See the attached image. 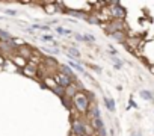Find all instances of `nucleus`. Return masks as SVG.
Instances as JSON below:
<instances>
[{"mask_svg":"<svg viewBox=\"0 0 154 136\" xmlns=\"http://www.w3.org/2000/svg\"><path fill=\"white\" fill-rule=\"evenodd\" d=\"M130 106H131V107H134V109H137V104H136L133 100H128V107H130Z\"/></svg>","mask_w":154,"mask_h":136,"instance_id":"31","label":"nucleus"},{"mask_svg":"<svg viewBox=\"0 0 154 136\" xmlns=\"http://www.w3.org/2000/svg\"><path fill=\"white\" fill-rule=\"evenodd\" d=\"M56 32H57L59 35H72V32H71L69 29H65V27H62V26H56Z\"/></svg>","mask_w":154,"mask_h":136,"instance_id":"18","label":"nucleus"},{"mask_svg":"<svg viewBox=\"0 0 154 136\" xmlns=\"http://www.w3.org/2000/svg\"><path fill=\"white\" fill-rule=\"evenodd\" d=\"M71 101H72V106L79 110V112H82V113H88V110H89V107H91V101H89V98L86 97V94H85L83 89L77 92V94L71 98Z\"/></svg>","mask_w":154,"mask_h":136,"instance_id":"1","label":"nucleus"},{"mask_svg":"<svg viewBox=\"0 0 154 136\" xmlns=\"http://www.w3.org/2000/svg\"><path fill=\"white\" fill-rule=\"evenodd\" d=\"M110 15H112V20H122L127 17V9L124 6H121V3L118 2H112L110 3Z\"/></svg>","mask_w":154,"mask_h":136,"instance_id":"2","label":"nucleus"},{"mask_svg":"<svg viewBox=\"0 0 154 136\" xmlns=\"http://www.w3.org/2000/svg\"><path fill=\"white\" fill-rule=\"evenodd\" d=\"M89 66L92 68V70H94V71H97V73H101V68H100L98 65H94V63H91Z\"/></svg>","mask_w":154,"mask_h":136,"instance_id":"29","label":"nucleus"},{"mask_svg":"<svg viewBox=\"0 0 154 136\" xmlns=\"http://www.w3.org/2000/svg\"><path fill=\"white\" fill-rule=\"evenodd\" d=\"M86 21H88L89 24H100V20H98L95 15H94V17H92V15H91V17L88 15V17H86Z\"/></svg>","mask_w":154,"mask_h":136,"instance_id":"21","label":"nucleus"},{"mask_svg":"<svg viewBox=\"0 0 154 136\" xmlns=\"http://www.w3.org/2000/svg\"><path fill=\"white\" fill-rule=\"evenodd\" d=\"M53 92H54L60 100H62V98H65V88H62V86H57V85H56V86L53 88Z\"/></svg>","mask_w":154,"mask_h":136,"instance_id":"14","label":"nucleus"},{"mask_svg":"<svg viewBox=\"0 0 154 136\" xmlns=\"http://www.w3.org/2000/svg\"><path fill=\"white\" fill-rule=\"evenodd\" d=\"M110 36H112V39H113V41H116V42H119V44H125V41H127V33H125L124 30L113 32Z\"/></svg>","mask_w":154,"mask_h":136,"instance_id":"9","label":"nucleus"},{"mask_svg":"<svg viewBox=\"0 0 154 136\" xmlns=\"http://www.w3.org/2000/svg\"><path fill=\"white\" fill-rule=\"evenodd\" d=\"M54 82H56L57 86H62V88H65V89L72 85V79L68 77V76H65V74H62V73L54 74Z\"/></svg>","mask_w":154,"mask_h":136,"instance_id":"4","label":"nucleus"},{"mask_svg":"<svg viewBox=\"0 0 154 136\" xmlns=\"http://www.w3.org/2000/svg\"><path fill=\"white\" fill-rule=\"evenodd\" d=\"M5 14H6V15H12V17H15V15H17V11H14V9H6Z\"/></svg>","mask_w":154,"mask_h":136,"instance_id":"27","label":"nucleus"},{"mask_svg":"<svg viewBox=\"0 0 154 136\" xmlns=\"http://www.w3.org/2000/svg\"><path fill=\"white\" fill-rule=\"evenodd\" d=\"M75 39H77V41H80V42L88 41V39H86V35H82V33H75Z\"/></svg>","mask_w":154,"mask_h":136,"instance_id":"25","label":"nucleus"},{"mask_svg":"<svg viewBox=\"0 0 154 136\" xmlns=\"http://www.w3.org/2000/svg\"><path fill=\"white\" fill-rule=\"evenodd\" d=\"M24 74H27V76H30V77H33L35 74H36V66H30V65H27V66H24Z\"/></svg>","mask_w":154,"mask_h":136,"instance_id":"17","label":"nucleus"},{"mask_svg":"<svg viewBox=\"0 0 154 136\" xmlns=\"http://www.w3.org/2000/svg\"><path fill=\"white\" fill-rule=\"evenodd\" d=\"M68 65H69L71 68H74V70H77L79 73H85V71H83V66H80V65L77 63V62H72V60H69V62H68Z\"/></svg>","mask_w":154,"mask_h":136,"instance_id":"19","label":"nucleus"},{"mask_svg":"<svg viewBox=\"0 0 154 136\" xmlns=\"http://www.w3.org/2000/svg\"><path fill=\"white\" fill-rule=\"evenodd\" d=\"M140 97H142L143 100H146V101H152V100H154V98H152V92L148 91V89H142V91H140Z\"/></svg>","mask_w":154,"mask_h":136,"instance_id":"15","label":"nucleus"},{"mask_svg":"<svg viewBox=\"0 0 154 136\" xmlns=\"http://www.w3.org/2000/svg\"><path fill=\"white\" fill-rule=\"evenodd\" d=\"M110 35L113 33V32H118V30H124V21L122 20H112L109 24H106V27H104Z\"/></svg>","mask_w":154,"mask_h":136,"instance_id":"5","label":"nucleus"},{"mask_svg":"<svg viewBox=\"0 0 154 136\" xmlns=\"http://www.w3.org/2000/svg\"><path fill=\"white\" fill-rule=\"evenodd\" d=\"M71 131L77 136L80 134H86V122L80 118H74L71 122Z\"/></svg>","mask_w":154,"mask_h":136,"instance_id":"3","label":"nucleus"},{"mask_svg":"<svg viewBox=\"0 0 154 136\" xmlns=\"http://www.w3.org/2000/svg\"><path fill=\"white\" fill-rule=\"evenodd\" d=\"M133 136H140V134H139L137 131H134V133H133Z\"/></svg>","mask_w":154,"mask_h":136,"instance_id":"32","label":"nucleus"},{"mask_svg":"<svg viewBox=\"0 0 154 136\" xmlns=\"http://www.w3.org/2000/svg\"><path fill=\"white\" fill-rule=\"evenodd\" d=\"M95 136H107V130H106V127L97 130V134H95Z\"/></svg>","mask_w":154,"mask_h":136,"instance_id":"26","label":"nucleus"},{"mask_svg":"<svg viewBox=\"0 0 154 136\" xmlns=\"http://www.w3.org/2000/svg\"><path fill=\"white\" fill-rule=\"evenodd\" d=\"M0 50L3 53H15V51H18V47L14 42V39L12 41H2L0 42Z\"/></svg>","mask_w":154,"mask_h":136,"instance_id":"6","label":"nucleus"},{"mask_svg":"<svg viewBox=\"0 0 154 136\" xmlns=\"http://www.w3.org/2000/svg\"><path fill=\"white\" fill-rule=\"evenodd\" d=\"M62 12H65V14H68V15H72V17H75V18H85L86 20V12H83V11H79V9H68L66 6H65V9L62 11Z\"/></svg>","mask_w":154,"mask_h":136,"instance_id":"8","label":"nucleus"},{"mask_svg":"<svg viewBox=\"0 0 154 136\" xmlns=\"http://www.w3.org/2000/svg\"><path fill=\"white\" fill-rule=\"evenodd\" d=\"M112 60H113V63H115V68H118V70L122 66V60H121V59H118V56L112 57Z\"/></svg>","mask_w":154,"mask_h":136,"instance_id":"23","label":"nucleus"},{"mask_svg":"<svg viewBox=\"0 0 154 136\" xmlns=\"http://www.w3.org/2000/svg\"><path fill=\"white\" fill-rule=\"evenodd\" d=\"M44 51L51 53V54H59V48H57V47H45Z\"/></svg>","mask_w":154,"mask_h":136,"instance_id":"22","label":"nucleus"},{"mask_svg":"<svg viewBox=\"0 0 154 136\" xmlns=\"http://www.w3.org/2000/svg\"><path fill=\"white\" fill-rule=\"evenodd\" d=\"M59 73H62V74H65V76L71 77V79H72V82H75L74 71H72V68H71L68 63H60V65H59Z\"/></svg>","mask_w":154,"mask_h":136,"instance_id":"7","label":"nucleus"},{"mask_svg":"<svg viewBox=\"0 0 154 136\" xmlns=\"http://www.w3.org/2000/svg\"><path fill=\"white\" fill-rule=\"evenodd\" d=\"M88 113H89L91 119H95V118H101V115H100V107H98L97 104H91V107H89Z\"/></svg>","mask_w":154,"mask_h":136,"instance_id":"12","label":"nucleus"},{"mask_svg":"<svg viewBox=\"0 0 154 136\" xmlns=\"http://www.w3.org/2000/svg\"><path fill=\"white\" fill-rule=\"evenodd\" d=\"M65 53L68 54V57H69V59H74V60H79V57L82 56V54H80V51L77 50L75 47H66V48H65Z\"/></svg>","mask_w":154,"mask_h":136,"instance_id":"10","label":"nucleus"},{"mask_svg":"<svg viewBox=\"0 0 154 136\" xmlns=\"http://www.w3.org/2000/svg\"><path fill=\"white\" fill-rule=\"evenodd\" d=\"M44 63L48 65V66H54V68H59V65H60V63H57V60L53 59V57H44Z\"/></svg>","mask_w":154,"mask_h":136,"instance_id":"16","label":"nucleus"},{"mask_svg":"<svg viewBox=\"0 0 154 136\" xmlns=\"http://www.w3.org/2000/svg\"><path fill=\"white\" fill-rule=\"evenodd\" d=\"M41 39H42L44 42H45V41H53V36H51V35H42Z\"/></svg>","mask_w":154,"mask_h":136,"instance_id":"28","label":"nucleus"},{"mask_svg":"<svg viewBox=\"0 0 154 136\" xmlns=\"http://www.w3.org/2000/svg\"><path fill=\"white\" fill-rule=\"evenodd\" d=\"M91 124H92V128H94V131H97V130H100V128H103V127H104V122H103V119H101V118L91 119Z\"/></svg>","mask_w":154,"mask_h":136,"instance_id":"13","label":"nucleus"},{"mask_svg":"<svg viewBox=\"0 0 154 136\" xmlns=\"http://www.w3.org/2000/svg\"><path fill=\"white\" fill-rule=\"evenodd\" d=\"M32 29H38V30H45V32H48V30H50V26H48V24H33Z\"/></svg>","mask_w":154,"mask_h":136,"instance_id":"20","label":"nucleus"},{"mask_svg":"<svg viewBox=\"0 0 154 136\" xmlns=\"http://www.w3.org/2000/svg\"><path fill=\"white\" fill-rule=\"evenodd\" d=\"M86 39H88V42H95V36H94V35L86 33Z\"/></svg>","mask_w":154,"mask_h":136,"instance_id":"30","label":"nucleus"},{"mask_svg":"<svg viewBox=\"0 0 154 136\" xmlns=\"http://www.w3.org/2000/svg\"><path fill=\"white\" fill-rule=\"evenodd\" d=\"M80 136H88V134H80Z\"/></svg>","mask_w":154,"mask_h":136,"instance_id":"33","label":"nucleus"},{"mask_svg":"<svg viewBox=\"0 0 154 136\" xmlns=\"http://www.w3.org/2000/svg\"><path fill=\"white\" fill-rule=\"evenodd\" d=\"M62 103H63V106H65L66 109H71V104H72V101H71L69 98H66V97H65V98H62Z\"/></svg>","mask_w":154,"mask_h":136,"instance_id":"24","label":"nucleus"},{"mask_svg":"<svg viewBox=\"0 0 154 136\" xmlns=\"http://www.w3.org/2000/svg\"><path fill=\"white\" fill-rule=\"evenodd\" d=\"M103 103H104V106H106V109H107L109 112H115V109H116V103H115L113 98H110V97H104V98H103Z\"/></svg>","mask_w":154,"mask_h":136,"instance_id":"11","label":"nucleus"},{"mask_svg":"<svg viewBox=\"0 0 154 136\" xmlns=\"http://www.w3.org/2000/svg\"><path fill=\"white\" fill-rule=\"evenodd\" d=\"M152 98H154V92H152Z\"/></svg>","mask_w":154,"mask_h":136,"instance_id":"34","label":"nucleus"}]
</instances>
